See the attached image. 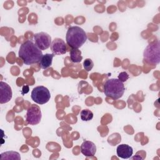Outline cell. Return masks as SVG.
Returning <instances> with one entry per match:
<instances>
[{
	"mask_svg": "<svg viewBox=\"0 0 160 160\" xmlns=\"http://www.w3.org/2000/svg\"><path fill=\"white\" fill-rule=\"evenodd\" d=\"M1 159H21L19 154L15 151H7L1 154Z\"/></svg>",
	"mask_w": 160,
	"mask_h": 160,
	"instance_id": "obj_14",
	"label": "cell"
},
{
	"mask_svg": "<svg viewBox=\"0 0 160 160\" xmlns=\"http://www.w3.org/2000/svg\"><path fill=\"white\" fill-rule=\"evenodd\" d=\"M118 78V79L120 80L121 82H124L129 78V76L126 72H122L119 74Z\"/></svg>",
	"mask_w": 160,
	"mask_h": 160,
	"instance_id": "obj_17",
	"label": "cell"
},
{
	"mask_svg": "<svg viewBox=\"0 0 160 160\" xmlns=\"http://www.w3.org/2000/svg\"><path fill=\"white\" fill-rule=\"evenodd\" d=\"M81 119L84 121H89L93 118V113L89 109H82L80 112Z\"/></svg>",
	"mask_w": 160,
	"mask_h": 160,
	"instance_id": "obj_15",
	"label": "cell"
},
{
	"mask_svg": "<svg viewBox=\"0 0 160 160\" xmlns=\"http://www.w3.org/2000/svg\"><path fill=\"white\" fill-rule=\"evenodd\" d=\"M42 114L39 106L31 104L28 109L26 114V120L28 124L31 125H36L41 121Z\"/></svg>",
	"mask_w": 160,
	"mask_h": 160,
	"instance_id": "obj_6",
	"label": "cell"
},
{
	"mask_svg": "<svg viewBox=\"0 0 160 160\" xmlns=\"http://www.w3.org/2000/svg\"><path fill=\"white\" fill-rule=\"evenodd\" d=\"M51 50L54 55H61L66 52V46L65 42L61 38H55L51 44Z\"/></svg>",
	"mask_w": 160,
	"mask_h": 160,
	"instance_id": "obj_9",
	"label": "cell"
},
{
	"mask_svg": "<svg viewBox=\"0 0 160 160\" xmlns=\"http://www.w3.org/2000/svg\"><path fill=\"white\" fill-rule=\"evenodd\" d=\"M124 85L118 79H108L104 84V93L107 97L113 99L121 98L124 92Z\"/></svg>",
	"mask_w": 160,
	"mask_h": 160,
	"instance_id": "obj_3",
	"label": "cell"
},
{
	"mask_svg": "<svg viewBox=\"0 0 160 160\" xmlns=\"http://www.w3.org/2000/svg\"><path fill=\"white\" fill-rule=\"evenodd\" d=\"M55 55L53 54H45L42 55L39 64L41 68L46 69L49 66H51L52 62V58H54Z\"/></svg>",
	"mask_w": 160,
	"mask_h": 160,
	"instance_id": "obj_12",
	"label": "cell"
},
{
	"mask_svg": "<svg viewBox=\"0 0 160 160\" xmlns=\"http://www.w3.org/2000/svg\"><path fill=\"white\" fill-rule=\"evenodd\" d=\"M31 99L38 104L47 103L51 98V94L48 89L43 86H36L31 92Z\"/></svg>",
	"mask_w": 160,
	"mask_h": 160,
	"instance_id": "obj_5",
	"label": "cell"
},
{
	"mask_svg": "<svg viewBox=\"0 0 160 160\" xmlns=\"http://www.w3.org/2000/svg\"><path fill=\"white\" fill-rule=\"evenodd\" d=\"M70 58L71 61L74 63L80 62L82 59L81 51L78 49H72L70 51Z\"/></svg>",
	"mask_w": 160,
	"mask_h": 160,
	"instance_id": "obj_13",
	"label": "cell"
},
{
	"mask_svg": "<svg viewBox=\"0 0 160 160\" xmlns=\"http://www.w3.org/2000/svg\"><path fill=\"white\" fill-rule=\"evenodd\" d=\"M116 153L117 155L121 158L128 159L132 155L133 149L131 146L128 144H122L117 147Z\"/></svg>",
	"mask_w": 160,
	"mask_h": 160,
	"instance_id": "obj_11",
	"label": "cell"
},
{
	"mask_svg": "<svg viewBox=\"0 0 160 160\" xmlns=\"http://www.w3.org/2000/svg\"><path fill=\"white\" fill-rule=\"evenodd\" d=\"M12 90L10 86L3 81L0 82V103L4 104L12 98Z\"/></svg>",
	"mask_w": 160,
	"mask_h": 160,
	"instance_id": "obj_8",
	"label": "cell"
},
{
	"mask_svg": "<svg viewBox=\"0 0 160 160\" xmlns=\"http://www.w3.org/2000/svg\"><path fill=\"white\" fill-rule=\"evenodd\" d=\"M18 54L26 65L39 62L43 55L42 51L30 40L24 42L21 45Z\"/></svg>",
	"mask_w": 160,
	"mask_h": 160,
	"instance_id": "obj_1",
	"label": "cell"
},
{
	"mask_svg": "<svg viewBox=\"0 0 160 160\" xmlns=\"http://www.w3.org/2000/svg\"><path fill=\"white\" fill-rule=\"evenodd\" d=\"M81 151L85 156H92L96 152V146L92 141H84L81 146Z\"/></svg>",
	"mask_w": 160,
	"mask_h": 160,
	"instance_id": "obj_10",
	"label": "cell"
},
{
	"mask_svg": "<svg viewBox=\"0 0 160 160\" xmlns=\"http://www.w3.org/2000/svg\"><path fill=\"white\" fill-rule=\"evenodd\" d=\"M159 41H154L149 43L145 48L143 52L144 61L149 64L156 65L159 63L160 53H159Z\"/></svg>",
	"mask_w": 160,
	"mask_h": 160,
	"instance_id": "obj_4",
	"label": "cell"
},
{
	"mask_svg": "<svg viewBox=\"0 0 160 160\" xmlns=\"http://www.w3.org/2000/svg\"><path fill=\"white\" fill-rule=\"evenodd\" d=\"M34 39L36 45L41 50H45L48 49L52 43L50 35L44 32L36 33L34 35Z\"/></svg>",
	"mask_w": 160,
	"mask_h": 160,
	"instance_id": "obj_7",
	"label": "cell"
},
{
	"mask_svg": "<svg viewBox=\"0 0 160 160\" xmlns=\"http://www.w3.org/2000/svg\"><path fill=\"white\" fill-rule=\"evenodd\" d=\"M83 66H84V69L86 71H89L92 69V68L94 66V63L91 59L88 58L84 61Z\"/></svg>",
	"mask_w": 160,
	"mask_h": 160,
	"instance_id": "obj_16",
	"label": "cell"
},
{
	"mask_svg": "<svg viewBox=\"0 0 160 160\" xmlns=\"http://www.w3.org/2000/svg\"><path fill=\"white\" fill-rule=\"evenodd\" d=\"M67 44L72 49H78L87 40L85 31L80 27L75 26L69 28L66 36Z\"/></svg>",
	"mask_w": 160,
	"mask_h": 160,
	"instance_id": "obj_2",
	"label": "cell"
}]
</instances>
